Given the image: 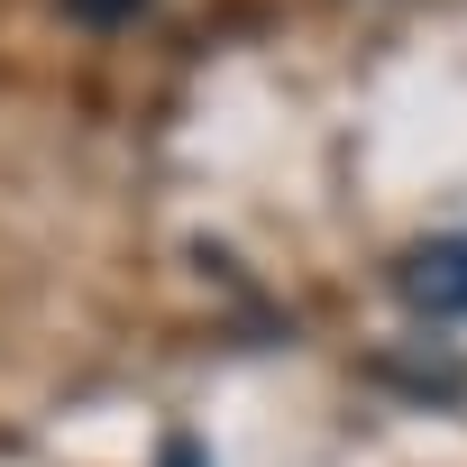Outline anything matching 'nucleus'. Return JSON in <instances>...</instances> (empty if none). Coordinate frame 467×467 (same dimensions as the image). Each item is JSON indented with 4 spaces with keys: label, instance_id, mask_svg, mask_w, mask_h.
I'll list each match as a JSON object with an SVG mask.
<instances>
[{
    "label": "nucleus",
    "instance_id": "f257e3e1",
    "mask_svg": "<svg viewBox=\"0 0 467 467\" xmlns=\"http://www.w3.org/2000/svg\"><path fill=\"white\" fill-rule=\"evenodd\" d=\"M394 294L412 321L458 330L467 321V229H421V239L394 257Z\"/></svg>",
    "mask_w": 467,
    "mask_h": 467
},
{
    "label": "nucleus",
    "instance_id": "f03ea898",
    "mask_svg": "<svg viewBox=\"0 0 467 467\" xmlns=\"http://www.w3.org/2000/svg\"><path fill=\"white\" fill-rule=\"evenodd\" d=\"M65 10H74L83 28H129V19L147 10V0H65Z\"/></svg>",
    "mask_w": 467,
    "mask_h": 467
}]
</instances>
